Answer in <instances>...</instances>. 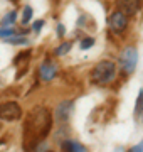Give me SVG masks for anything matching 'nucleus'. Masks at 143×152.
I'll use <instances>...</instances> for the list:
<instances>
[{
    "instance_id": "1",
    "label": "nucleus",
    "mask_w": 143,
    "mask_h": 152,
    "mask_svg": "<svg viewBox=\"0 0 143 152\" xmlns=\"http://www.w3.org/2000/svg\"><path fill=\"white\" fill-rule=\"evenodd\" d=\"M52 129V113L44 107H35L27 113L24 124V151H35Z\"/></svg>"
},
{
    "instance_id": "2",
    "label": "nucleus",
    "mask_w": 143,
    "mask_h": 152,
    "mask_svg": "<svg viewBox=\"0 0 143 152\" xmlns=\"http://www.w3.org/2000/svg\"><path fill=\"white\" fill-rule=\"evenodd\" d=\"M116 64L113 61H99L91 71V81L94 85H106L115 80Z\"/></svg>"
},
{
    "instance_id": "3",
    "label": "nucleus",
    "mask_w": 143,
    "mask_h": 152,
    "mask_svg": "<svg viewBox=\"0 0 143 152\" xmlns=\"http://www.w3.org/2000/svg\"><path fill=\"white\" fill-rule=\"evenodd\" d=\"M136 63H138V51L136 48L133 46H128L120 56V66H121V71L125 75H131L135 68H136Z\"/></svg>"
},
{
    "instance_id": "4",
    "label": "nucleus",
    "mask_w": 143,
    "mask_h": 152,
    "mask_svg": "<svg viewBox=\"0 0 143 152\" xmlns=\"http://www.w3.org/2000/svg\"><path fill=\"white\" fill-rule=\"evenodd\" d=\"M22 117V108L15 102H4L0 103V118L7 122H14Z\"/></svg>"
},
{
    "instance_id": "5",
    "label": "nucleus",
    "mask_w": 143,
    "mask_h": 152,
    "mask_svg": "<svg viewBox=\"0 0 143 152\" xmlns=\"http://www.w3.org/2000/svg\"><path fill=\"white\" fill-rule=\"evenodd\" d=\"M110 27L115 34H123L128 27V17L120 10L113 12L110 17Z\"/></svg>"
},
{
    "instance_id": "6",
    "label": "nucleus",
    "mask_w": 143,
    "mask_h": 152,
    "mask_svg": "<svg viewBox=\"0 0 143 152\" xmlns=\"http://www.w3.org/2000/svg\"><path fill=\"white\" fill-rule=\"evenodd\" d=\"M142 2L143 0H116V7L126 17H131L142 9Z\"/></svg>"
},
{
    "instance_id": "7",
    "label": "nucleus",
    "mask_w": 143,
    "mask_h": 152,
    "mask_svg": "<svg viewBox=\"0 0 143 152\" xmlns=\"http://www.w3.org/2000/svg\"><path fill=\"white\" fill-rule=\"evenodd\" d=\"M39 75H40V78H42L44 81H51V80H54L56 75H57V66H56L51 59L44 61L42 64L39 66Z\"/></svg>"
},
{
    "instance_id": "8",
    "label": "nucleus",
    "mask_w": 143,
    "mask_h": 152,
    "mask_svg": "<svg viewBox=\"0 0 143 152\" xmlns=\"http://www.w3.org/2000/svg\"><path fill=\"white\" fill-rule=\"evenodd\" d=\"M71 112H72V102L71 100H64V102H61V103L57 105L56 112H54L56 120H57V122H67Z\"/></svg>"
},
{
    "instance_id": "9",
    "label": "nucleus",
    "mask_w": 143,
    "mask_h": 152,
    "mask_svg": "<svg viewBox=\"0 0 143 152\" xmlns=\"http://www.w3.org/2000/svg\"><path fill=\"white\" fill-rule=\"evenodd\" d=\"M62 149L64 151H69V152H84L86 151V147L81 145V144H77L74 140H64L62 142Z\"/></svg>"
},
{
    "instance_id": "10",
    "label": "nucleus",
    "mask_w": 143,
    "mask_h": 152,
    "mask_svg": "<svg viewBox=\"0 0 143 152\" xmlns=\"http://www.w3.org/2000/svg\"><path fill=\"white\" fill-rule=\"evenodd\" d=\"M30 54H32L30 51H22V53H19L17 58L14 59V64H15V66H20V64L27 66V61L30 59Z\"/></svg>"
},
{
    "instance_id": "11",
    "label": "nucleus",
    "mask_w": 143,
    "mask_h": 152,
    "mask_svg": "<svg viewBox=\"0 0 143 152\" xmlns=\"http://www.w3.org/2000/svg\"><path fill=\"white\" fill-rule=\"evenodd\" d=\"M71 48H72V42H71V41H66V42H62L59 48L56 49L54 54L56 56H64V54H67V53L71 51Z\"/></svg>"
},
{
    "instance_id": "12",
    "label": "nucleus",
    "mask_w": 143,
    "mask_h": 152,
    "mask_svg": "<svg viewBox=\"0 0 143 152\" xmlns=\"http://www.w3.org/2000/svg\"><path fill=\"white\" fill-rule=\"evenodd\" d=\"M32 7L30 5H25L24 7V10H22V24L25 26V24H29L30 22V19H32Z\"/></svg>"
},
{
    "instance_id": "13",
    "label": "nucleus",
    "mask_w": 143,
    "mask_h": 152,
    "mask_svg": "<svg viewBox=\"0 0 143 152\" xmlns=\"http://www.w3.org/2000/svg\"><path fill=\"white\" fill-rule=\"evenodd\" d=\"M15 19H17V14H15V12H9V14H7V15L4 17L2 20H0V24H2L4 27H7V26H12V24L15 22Z\"/></svg>"
},
{
    "instance_id": "14",
    "label": "nucleus",
    "mask_w": 143,
    "mask_h": 152,
    "mask_svg": "<svg viewBox=\"0 0 143 152\" xmlns=\"http://www.w3.org/2000/svg\"><path fill=\"white\" fill-rule=\"evenodd\" d=\"M142 108H143V91H140L136 98V105H135V113H140Z\"/></svg>"
},
{
    "instance_id": "15",
    "label": "nucleus",
    "mask_w": 143,
    "mask_h": 152,
    "mask_svg": "<svg viewBox=\"0 0 143 152\" xmlns=\"http://www.w3.org/2000/svg\"><path fill=\"white\" fill-rule=\"evenodd\" d=\"M7 42L17 46V44H25V42H27V39H24L22 36H20V37H14V36H10V37L7 39Z\"/></svg>"
},
{
    "instance_id": "16",
    "label": "nucleus",
    "mask_w": 143,
    "mask_h": 152,
    "mask_svg": "<svg viewBox=\"0 0 143 152\" xmlns=\"http://www.w3.org/2000/svg\"><path fill=\"white\" fill-rule=\"evenodd\" d=\"M94 46V39L93 37H86L83 39V42H81V49H89Z\"/></svg>"
},
{
    "instance_id": "17",
    "label": "nucleus",
    "mask_w": 143,
    "mask_h": 152,
    "mask_svg": "<svg viewBox=\"0 0 143 152\" xmlns=\"http://www.w3.org/2000/svg\"><path fill=\"white\" fill-rule=\"evenodd\" d=\"M15 34V31L12 27H7V29H0V37H10V36H14Z\"/></svg>"
},
{
    "instance_id": "18",
    "label": "nucleus",
    "mask_w": 143,
    "mask_h": 152,
    "mask_svg": "<svg viewBox=\"0 0 143 152\" xmlns=\"http://www.w3.org/2000/svg\"><path fill=\"white\" fill-rule=\"evenodd\" d=\"M42 27H44V20H35V22H34V26H32V31L39 32Z\"/></svg>"
},
{
    "instance_id": "19",
    "label": "nucleus",
    "mask_w": 143,
    "mask_h": 152,
    "mask_svg": "<svg viewBox=\"0 0 143 152\" xmlns=\"http://www.w3.org/2000/svg\"><path fill=\"white\" fill-rule=\"evenodd\" d=\"M57 36H59V37H62V36H64V26H62V24H59V26H57Z\"/></svg>"
},
{
    "instance_id": "20",
    "label": "nucleus",
    "mask_w": 143,
    "mask_h": 152,
    "mask_svg": "<svg viewBox=\"0 0 143 152\" xmlns=\"http://www.w3.org/2000/svg\"><path fill=\"white\" fill-rule=\"evenodd\" d=\"M131 151H135V152L143 151V142H142V144H138V145H133V147H131Z\"/></svg>"
},
{
    "instance_id": "21",
    "label": "nucleus",
    "mask_w": 143,
    "mask_h": 152,
    "mask_svg": "<svg viewBox=\"0 0 143 152\" xmlns=\"http://www.w3.org/2000/svg\"><path fill=\"white\" fill-rule=\"evenodd\" d=\"M24 34H29V29H22V31H19V36H24Z\"/></svg>"
},
{
    "instance_id": "22",
    "label": "nucleus",
    "mask_w": 143,
    "mask_h": 152,
    "mask_svg": "<svg viewBox=\"0 0 143 152\" xmlns=\"http://www.w3.org/2000/svg\"><path fill=\"white\" fill-rule=\"evenodd\" d=\"M51 4H52V5H56V7H57V5H59V4H61V0H51Z\"/></svg>"
},
{
    "instance_id": "23",
    "label": "nucleus",
    "mask_w": 143,
    "mask_h": 152,
    "mask_svg": "<svg viewBox=\"0 0 143 152\" xmlns=\"http://www.w3.org/2000/svg\"><path fill=\"white\" fill-rule=\"evenodd\" d=\"M9 2H12V4H19L20 0H9Z\"/></svg>"
},
{
    "instance_id": "24",
    "label": "nucleus",
    "mask_w": 143,
    "mask_h": 152,
    "mask_svg": "<svg viewBox=\"0 0 143 152\" xmlns=\"http://www.w3.org/2000/svg\"><path fill=\"white\" fill-rule=\"evenodd\" d=\"M0 129H2V124H0Z\"/></svg>"
}]
</instances>
